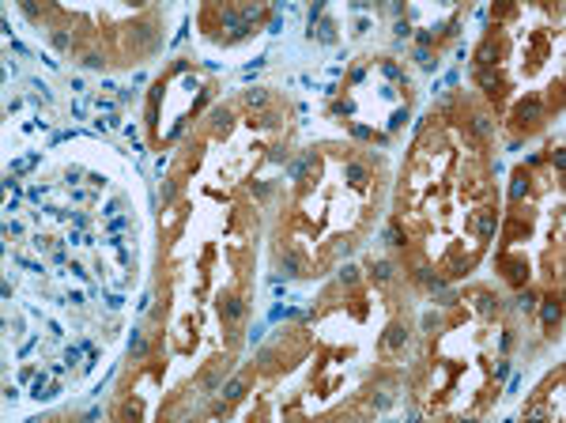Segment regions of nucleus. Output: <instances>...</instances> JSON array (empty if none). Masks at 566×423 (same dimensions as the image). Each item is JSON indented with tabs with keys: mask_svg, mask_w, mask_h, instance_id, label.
I'll list each match as a JSON object with an SVG mask.
<instances>
[{
	"mask_svg": "<svg viewBox=\"0 0 566 423\" xmlns=\"http://www.w3.org/2000/svg\"><path fill=\"white\" fill-rule=\"evenodd\" d=\"M544 321H548V329H551L555 321H559V302H555V299H551L548 306H544Z\"/></svg>",
	"mask_w": 566,
	"mask_h": 423,
	"instance_id": "1",
	"label": "nucleus"
}]
</instances>
